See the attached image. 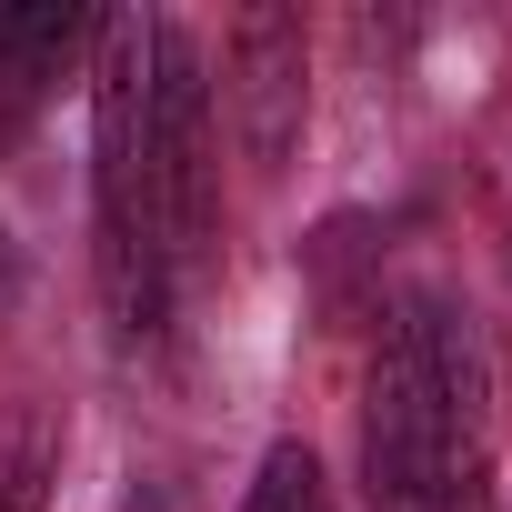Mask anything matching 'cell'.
Segmentation results:
<instances>
[{"instance_id": "1", "label": "cell", "mask_w": 512, "mask_h": 512, "mask_svg": "<svg viewBox=\"0 0 512 512\" xmlns=\"http://www.w3.org/2000/svg\"><path fill=\"white\" fill-rule=\"evenodd\" d=\"M151 61H161V21L151 11H101L91 41V191H101V302L121 342H161L171 322V241L151 211Z\"/></svg>"}, {"instance_id": "2", "label": "cell", "mask_w": 512, "mask_h": 512, "mask_svg": "<svg viewBox=\"0 0 512 512\" xmlns=\"http://www.w3.org/2000/svg\"><path fill=\"white\" fill-rule=\"evenodd\" d=\"M141 171H151V211H161V241H171V272L201 262L211 231H221V181H211V81H201V41L161 21V61H151V141H141Z\"/></svg>"}, {"instance_id": "3", "label": "cell", "mask_w": 512, "mask_h": 512, "mask_svg": "<svg viewBox=\"0 0 512 512\" xmlns=\"http://www.w3.org/2000/svg\"><path fill=\"white\" fill-rule=\"evenodd\" d=\"M231 121H241V151L262 181L292 171L302 121H312V51H302V21L272 11V0L231 21Z\"/></svg>"}, {"instance_id": "4", "label": "cell", "mask_w": 512, "mask_h": 512, "mask_svg": "<svg viewBox=\"0 0 512 512\" xmlns=\"http://www.w3.org/2000/svg\"><path fill=\"white\" fill-rule=\"evenodd\" d=\"M51 482H61V422L41 392H11L0 402V512H51Z\"/></svg>"}, {"instance_id": "5", "label": "cell", "mask_w": 512, "mask_h": 512, "mask_svg": "<svg viewBox=\"0 0 512 512\" xmlns=\"http://www.w3.org/2000/svg\"><path fill=\"white\" fill-rule=\"evenodd\" d=\"M81 41H101V21L91 11H61V0H0V81H41V71H61Z\"/></svg>"}, {"instance_id": "6", "label": "cell", "mask_w": 512, "mask_h": 512, "mask_svg": "<svg viewBox=\"0 0 512 512\" xmlns=\"http://www.w3.org/2000/svg\"><path fill=\"white\" fill-rule=\"evenodd\" d=\"M241 512H332V482H322V452L312 442H272L262 472H251Z\"/></svg>"}, {"instance_id": "7", "label": "cell", "mask_w": 512, "mask_h": 512, "mask_svg": "<svg viewBox=\"0 0 512 512\" xmlns=\"http://www.w3.org/2000/svg\"><path fill=\"white\" fill-rule=\"evenodd\" d=\"M11 282H21V262H11V231H0V302H11Z\"/></svg>"}]
</instances>
